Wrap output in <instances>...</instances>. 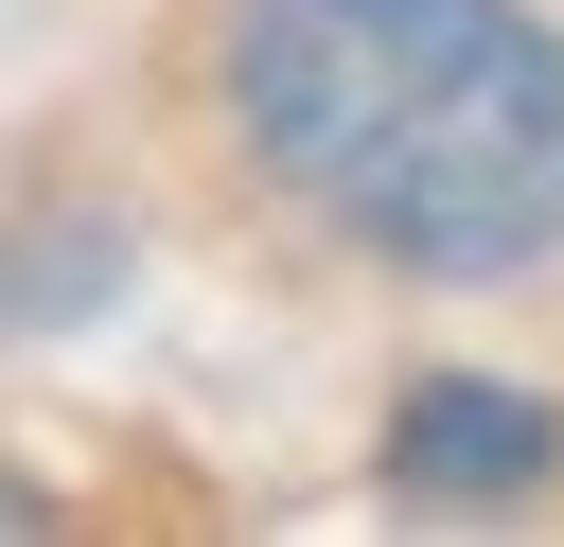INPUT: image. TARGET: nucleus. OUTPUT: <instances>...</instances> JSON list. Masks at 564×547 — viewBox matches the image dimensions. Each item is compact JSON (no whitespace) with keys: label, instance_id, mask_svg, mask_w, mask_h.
<instances>
[{"label":"nucleus","instance_id":"nucleus-1","mask_svg":"<svg viewBox=\"0 0 564 547\" xmlns=\"http://www.w3.org/2000/svg\"><path fill=\"white\" fill-rule=\"evenodd\" d=\"M229 141L405 282L564 265V35L529 0H229Z\"/></svg>","mask_w":564,"mask_h":547},{"label":"nucleus","instance_id":"nucleus-2","mask_svg":"<svg viewBox=\"0 0 564 547\" xmlns=\"http://www.w3.org/2000/svg\"><path fill=\"white\" fill-rule=\"evenodd\" d=\"M370 459H388L405 512H529L564 476V406L529 371H405V406H388Z\"/></svg>","mask_w":564,"mask_h":547},{"label":"nucleus","instance_id":"nucleus-3","mask_svg":"<svg viewBox=\"0 0 564 547\" xmlns=\"http://www.w3.org/2000/svg\"><path fill=\"white\" fill-rule=\"evenodd\" d=\"M123 300V212H35V247H18V335H70V318H106Z\"/></svg>","mask_w":564,"mask_h":547}]
</instances>
